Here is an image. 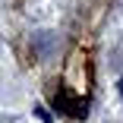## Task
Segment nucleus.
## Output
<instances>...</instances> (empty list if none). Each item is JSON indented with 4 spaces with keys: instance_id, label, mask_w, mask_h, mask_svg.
<instances>
[{
    "instance_id": "1",
    "label": "nucleus",
    "mask_w": 123,
    "mask_h": 123,
    "mask_svg": "<svg viewBox=\"0 0 123 123\" xmlns=\"http://www.w3.org/2000/svg\"><path fill=\"white\" fill-rule=\"evenodd\" d=\"M120 95H123V79H120Z\"/></svg>"
}]
</instances>
